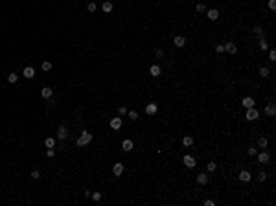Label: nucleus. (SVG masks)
I'll return each instance as SVG.
<instances>
[{"label": "nucleus", "instance_id": "nucleus-1", "mask_svg": "<svg viewBox=\"0 0 276 206\" xmlns=\"http://www.w3.org/2000/svg\"><path fill=\"white\" fill-rule=\"evenodd\" d=\"M90 140H92V134H90L88 131H83V134L77 138V142H76V144L79 145V147H83V145H87V144L90 142Z\"/></svg>", "mask_w": 276, "mask_h": 206}, {"label": "nucleus", "instance_id": "nucleus-2", "mask_svg": "<svg viewBox=\"0 0 276 206\" xmlns=\"http://www.w3.org/2000/svg\"><path fill=\"white\" fill-rule=\"evenodd\" d=\"M245 118H247L249 122H254V120L258 118V110H256L254 107H250V109H247V114H245Z\"/></svg>", "mask_w": 276, "mask_h": 206}, {"label": "nucleus", "instance_id": "nucleus-3", "mask_svg": "<svg viewBox=\"0 0 276 206\" xmlns=\"http://www.w3.org/2000/svg\"><path fill=\"white\" fill-rule=\"evenodd\" d=\"M157 110H158L157 103H147V105H145V112H147L149 116H155V114H157Z\"/></svg>", "mask_w": 276, "mask_h": 206}, {"label": "nucleus", "instance_id": "nucleus-4", "mask_svg": "<svg viewBox=\"0 0 276 206\" xmlns=\"http://www.w3.org/2000/svg\"><path fill=\"white\" fill-rule=\"evenodd\" d=\"M238 179L241 180V182H250V179H252V175H250L249 171H245V169H243V171H239Z\"/></svg>", "mask_w": 276, "mask_h": 206}, {"label": "nucleus", "instance_id": "nucleus-5", "mask_svg": "<svg viewBox=\"0 0 276 206\" xmlns=\"http://www.w3.org/2000/svg\"><path fill=\"white\" fill-rule=\"evenodd\" d=\"M122 125H123V122H122V118H112V120H110V127H112L114 131L122 129Z\"/></svg>", "mask_w": 276, "mask_h": 206}, {"label": "nucleus", "instance_id": "nucleus-6", "mask_svg": "<svg viewBox=\"0 0 276 206\" xmlns=\"http://www.w3.org/2000/svg\"><path fill=\"white\" fill-rule=\"evenodd\" d=\"M66 136H68L66 127H64V125H59V129H57V138H59V140H64Z\"/></svg>", "mask_w": 276, "mask_h": 206}, {"label": "nucleus", "instance_id": "nucleus-7", "mask_svg": "<svg viewBox=\"0 0 276 206\" xmlns=\"http://www.w3.org/2000/svg\"><path fill=\"white\" fill-rule=\"evenodd\" d=\"M112 173L116 175V177H120V175L123 173V164H122V162H116V164L112 166Z\"/></svg>", "mask_w": 276, "mask_h": 206}, {"label": "nucleus", "instance_id": "nucleus-8", "mask_svg": "<svg viewBox=\"0 0 276 206\" xmlns=\"http://www.w3.org/2000/svg\"><path fill=\"white\" fill-rule=\"evenodd\" d=\"M182 162H184V166H186V168H195V158L190 157V155H186V157L182 158Z\"/></svg>", "mask_w": 276, "mask_h": 206}, {"label": "nucleus", "instance_id": "nucleus-9", "mask_svg": "<svg viewBox=\"0 0 276 206\" xmlns=\"http://www.w3.org/2000/svg\"><path fill=\"white\" fill-rule=\"evenodd\" d=\"M173 44H175V46H177V48H182L184 44H186V39H184L182 35H177V37L173 39Z\"/></svg>", "mask_w": 276, "mask_h": 206}, {"label": "nucleus", "instance_id": "nucleus-10", "mask_svg": "<svg viewBox=\"0 0 276 206\" xmlns=\"http://www.w3.org/2000/svg\"><path fill=\"white\" fill-rule=\"evenodd\" d=\"M241 105H243L245 109H250V107H254V105H256V101H254V99L250 98V96H247V98H243V101H241Z\"/></svg>", "mask_w": 276, "mask_h": 206}, {"label": "nucleus", "instance_id": "nucleus-11", "mask_svg": "<svg viewBox=\"0 0 276 206\" xmlns=\"http://www.w3.org/2000/svg\"><path fill=\"white\" fill-rule=\"evenodd\" d=\"M274 114H276V107H274V103H269L267 107H265V116H271V118H273Z\"/></svg>", "mask_w": 276, "mask_h": 206}, {"label": "nucleus", "instance_id": "nucleus-12", "mask_svg": "<svg viewBox=\"0 0 276 206\" xmlns=\"http://www.w3.org/2000/svg\"><path fill=\"white\" fill-rule=\"evenodd\" d=\"M133 147H134V145H133V140L127 138V140H123V142H122V149H123V151H133Z\"/></svg>", "mask_w": 276, "mask_h": 206}, {"label": "nucleus", "instance_id": "nucleus-13", "mask_svg": "<svg viewBox=\"0 0 276 206\" xmlns=\"http://www.w3.org/2000/svg\"><path fill=\"white\" fill-rule=\"evenodd\" d=\"M219 15H221V13L217 11V9H208L206 17L210 18V21H217V18H219Z\"/></svg>", "mask_w": 276, "mask_h": 206}, {"label": "nucleus", "instance_id": "nucleus-14", "mask_svg": "<svg viewBox=\"0 0 276 206\" xmlns=\"http://www.w3.org/2000/svg\"><path fill=\"white\" fill-rule=\"evenodd\" d=\"M160 72H162V68H160L158 64H153V66L149 68V74H151L153 77H158V76H160Z\"/></svg>", "mask_w": 276, "mask_h": 206}, {"label": "nucleus", "instance_id": "nucleus-15", "mask_svg": "<svg viewBox=\"0 0 276 206\" xmlns=\"http://www.w3.org/2000/svg\"><path fill=\"white\" fill-rule=\"evenodd\" d=\"M252 31H254V35H256L258 39H265V31H263V28H262V26H254Z\"/></svg>", "mask_w": 276, "mask_h": 206}, {"label": "nucleus", "instance_id": "nucleus-16", "mask_svg": "<svg viewBox=\"0 0 276 206\" xmlns=\"http://www.w3.org/2000/svg\"><path fill=\"white\" fill-rule=\"evenodd\" d=\"M269 158H271L269 153H265V151H263V153H258V162H260V164H267Z\"/></svg>", "mask_w": 276, "mask_h": 206}, {"label": "nucleus", "instance_id": "nucleus-17", "mask_svg": "<svg viewBox=\"0 0 276 206\" xmlns=\"http://www.w3.org/2000/svg\"><path fill=\"white\" fill-rule=\"evenodd\" d=\"M52 94H53V90L50 88V87H44L42 90H41V96L44 98V99H48V98H52Z\"/></svg>", "mask_w": 276, "mask_h": 206}, {"label": "nucleus", "instance_id": "nucleus-18", "mask_svg": "<svg viewBox=\"0 0 276 206\" xmlns=\"http://www.w3.org/2000/svg\"><path fill=\"white\" fill-rule=\"evenodd\" d=\"M225 50H227L228 53H236V52H238V46H236L234 42H227V44H225Z\"/></svg>", "mask_w": 276, "mask_h": 206}, {"label": "nucleus", "instance_id": "nucleus-19", "mask_svg": "<svg viewBox=\"0 0 276 206\" xmlns=\"http://www.w3.org/2000/svg\"><path fill=\"white\" fill-rule=\"evenodd\" d=\"M22 74H24V77H28V79H32V77L35 76V70H33L32 66H26V68H24V72H22Z\"/></svg>", "mask_w": 276, "mask_h": 206}, {"label": "nucleus", "instance_id": "nucleus-20", "mask_svg": "<svg viewBox=\"0 0 276 206\" xmlns=\"http://www.w3.org/2000/svg\"><path fill=\"white\" fill-rule=\"evenodd\" d=\"M101 9H103L105 13H110V11H112V2H109V0H105V2L101 4Z\"/></svg>", "mask_w": 276, "mask_h": 206}, {"label": "nucleus", "instance_id": "nucleus-21", "mask_svg": "<svg viewBox=\"0 0 276 206\" xmlns=\"http://www.w3.org/2000/svg\"><path fill=\"white\" fill-rule=\"evenodd\" d=\"M182 145H184V147L193 145V136H184V138H182Z\"/></svg>", "mask_w": 276, "mask_h": 206}, {"label": "nucleus", "instance_id": "nucleus-22", "mask_svg": "<svg viewBox=\"0 0 276 206\" xmlns=\"http://www.w3.org/2000/svg\"><path fill=\"white\" fill-rule=\"evenodd\" d=\"M197 182H199V184H206V182H208L206 173H199V175H197Z\"/></svg>", "mask_w": 276, "mask_h": 206}, {"label": "nucleus", "instance_id": "nucleus-23", "mask_svg": "<svg viewBox=\"0 0 276 206\" xmlns=\"http://www.w3.org/2000/svg\"><path fill=\"white\" fill-rule=\"evenodd\" d=\"M267 144H269V142H267V138H265V136H262V138H258V147H262V149H265V147H267Z\"/></svg>", "mask_w": 276, "mask_h": 206}, {"label": "nucleus", "instance_id": "nucleus-24", "mask_svg": "<svg viewBox=\"0 0 276 206\" xmlns=\"http://www.w3.org/2000/svg\"><path fill=\"white\" fill-rule=\"evenodd\" d=\"M8 81L11 83V85H13V83H17V81H18V74H15V72H13V74H9V76H8Z\"/></svg>", "mask_w": 276, "mask_h": 206}, {"label": "nucleus", "instance_id": "nucleus-25", "mask_svg": "<svg viewBox=\"0 0 276 206\" xmlns=\"http://www.w3.org/2000/svg\"><path fill=\"white\" fill-rule=\"evenodd\" d=\"M260 50H269V44H267V41H265V39H260Z\"/></svg>", "mask_w": 276, "mask_h": 206}, {"label": "nucleus", "instance_id": "nucleus-26", "mask_svg": "<svg viewBox=\"0 0 276 206\" xmlns=\"http://www.w3.org/2000/svg\"><path fill=\"white\" fill-rule=\"evenodd\" d=\"M41 66H42V70H44V72H48V70H52V63H50V61H42V64H41Z\"/></svg>", "mask_w": 276, "mask_h": 206}, {"label": "nucleus", "instance_id": "nucleus-27", "mask_svg": "<svg viewBox=\"0 0 276 206\" xmlns=\"http://www.w3.org/2000/svg\"><path fill=\"white\" fill-rule=\"evenodd\" d=\"M260 76H262V77H267V76H269V68H267V66H262V68H260Z\"/></svg>", "mask_w": 276, "mask_h": 206}, {"label": "nucleus", "instance_id": "nucleus-28", "mask_svg": "<svg viewBox=\"0 0 276 206\" xmlns=\"http://www.w3.org/2000/svg\"><path fill=\"white\" fill-rule=\"evenodd\" d=\"M44 145H46V147H53V145H55V140H53V138H46V140H44Z\"/></svg>", "mask_w": 276, "mask_h": 206}, {"label": "nucleus", "instance_id": "nucleus-29", "mask_svg": "<svg viewBox=\"0 0 276 206\" xmlns=\"http://www.w3.org/2000/svg\"><path fill=\"white\" fill-rule=\"evenodd\" d=\"M195 9H197V13H204V11H206V6L201 2V4H197V8H195Z\"/></svg>", "mask_w": 276, "mask_h": 206}, {"label": "nucleus", "instance_id": "nucleus-30", "mask_svg": "<svg viewBox=\"0 0 276 206\" xmlns=\"http://www.w3.org/2000/svg\"><path fill=\"white\" fill-rule=\"evenodd\" d=\"M215 168H217V166H215V162H208V164H206V169H208L210 173L215 171Z\"/></svg>", "mask_w": 276, "mask_h": 206}, {"label": "nucleus", "instance_id": "nucleus-31", "mask_svg": "<svg viewBox=\"0 0 276 206\" xmlns=\"http://www.w3.org/2000/svg\"><path fill=\"white\" fill-rule=\"evenodd\" d=\"M265 179H267V173H265V171H260V173H258V180H260V182H265Z\"/></svg>", "mask_w": 276, "mask_h": 206}, {"label": "nucleus", "instance_id": "nucleus-32", "mask_svg": "<svg viewBox=\"0 0 276 206\" xmlns=\"http://www.w3.org/2000/svg\"><path fill=\"white\" fill-rule=\"evenodd\" d=\"M96 8H98V6H96L94 2H88V6H87V9H88L90 13H94V11H96Z\"/></svg>", "mask_w": 276, "mask_h": 206}, {"label": "nucleus", "instance_id": "nucleus-33", "mask_svg": "<svg viewBox=\"0 0 276 206\" xmlns=\"http://www.w3.org/2000/svg\"><path fill=\"white\" fill-rule=\"evenodd\" d=\"M32 179H35V180L41 179V171H39V169H33V171H32Z\"/></svg>", "mask_w": 276, "mask_h": 206}, {"label": "nucleus", "instance_id": "nucleus-34", "mask_svg": "<svg viewBox=\"0 0 276 206\" xmlns=\"http://www.w3.org/2000/svg\"><path fill=\"white\" fill-rule=\"evenodd\" d=\"M127 114H129V118H131L133 122H134V120H138V112H136V110H131V112H127Z\"/></svg>", "mask_w": 276, "mask_h": 206}, {"label": "nucleus", "instance_id": "nucleus-35", "mask_svg": "<svg viewBox=\"0 0 276 206\" xmlns=\"http://www.w3.org/2000/svg\"><path fill=\"white\" fill-rule=\"evenodd\" d=\"M90 197H92L94 201H101V193H99V192H94V193H90Z\"/></svg>", "mask_w": 276, "mask_h": 206}, {"label": "nucleus", "instance_id": "nucleus-36", "mask_svg": "<svg viewBox=\"0 0 276 206\" xmlns=\"http://www.w3.org/2000/svg\"><path fill=\"white\" fill-rule=\"evenodd\" d=\"M247 153L250 155V157H256V155H258V149H256V147H249V151H247Z\"/></svg>", "mask_w": 276, "mask_h": 206}, {"label": "nucleus", "instance_id": "nucleus-37", "mask_svg": "<svg viewBox=\"0 0 276 206\" xmlns=\"http://www.w3.org/2000/svg\"><path fill=\"white\" fill-rule=\"evenodd\" d=\"M215 52H217V53H223V52H225V44H217V46H215Z\"/></svg>", "mask_w": 276, "mask_h": 206}, {"label": "nucleus", "instance_id": "nucleus-38", "mask_svg": "<svg viewBox=\"0 0 276 206\" xmlns=\"http://www.w3.org/2000/svg\"><path fill=\"white\" fill-rule=\"evenodd\" d=\"M269 8H271V11H274L276 9V0H269Z\"/></svg>", "mask_w": 276, "mask_h": 206}, {"label": "nucleus", "instance_id": "nucleus-39", "mask_svg": "<svg viewBox=\"0 0 276 206\" xmlns=\"http://www.w3.org/2000/svg\"><path fill=\"white\" fill-rule=\"evenodd\" d=\"M269 59H271V61H276V52H274V50H271V52H269Z\"/></svg>", "mask_w": 276, "mask_h": 206}, {"label": "nucleus", "instance_id": "nucleus-40", "mask_svg": "<svg viewBox=\"0 0 276 206\" xmlns=\"http://www.w3.org/2000/svg\"><path fill=\"white\" fill-rule=\"evenodd\" d=\"M118 114H120V116H123V114H127V109H125V107H120V109H118Z\"/></svg>", "mask_w": 276, "mask_h": 206}, {"label": "nucleus", "instance_id": "nucleus-41", "mask_svg": "<svg viewBox=\"0 0 276 206\" xmlns=\"http://www.w3.org/2000/svg\"><path fill=\"white\" fill-rule=\"evenodd\" d=\"M46 155H48V157H50V158H52V157H53V155H55V151H53V147H48V151H46Z\"/></svg>", "mask_w": 276, "mask_h": 206}, {"label": "nucleus", "instance_id": "nucleus-42", "mask_svg": "<svg viewBox=\"0 0 276 206\" xmlns=\"http://www.w3.org/2000/svg\"><path fill=\"white\" fill-rule=\"evenodd\" d=\"M214 204H215V203H214V201H212V199H208V201H204V206H214Z\"/></svg>", "mask_w": 276, "mask_h": 206}, {"label": "nucleus", "instance_id": "nucleus-43", "mask_svg": "<svg viewBox=\"0 0 276 206\" xmlns=\"http://www.w3.org/2000/svg\"><path fill=\"white\" fill-rule=\"evenodd\" d=\"M162 55H164V50L158 48V50H157V57H162Z\"/></svg>", "mask_w": 276, "mask_h": 206}]
</instances>
